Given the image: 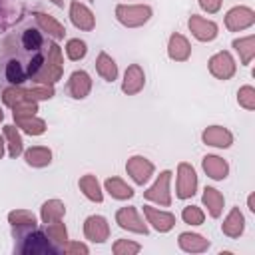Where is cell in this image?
I'll use <instances>...</instances> for the list:
<instances>
[{"label": "cell", "mask_w": 255, "mask_h": 255, "mask_svg": "<svg viewBox=\"0 0 255 255\" xmlns=\"http://www.w3.org/2000/svg\"><path fill=\"white\" fill-rule=\"evenodd\" d=\"M46 48L40 52L26 50L16 36H8L0 50V82L8 86H24L32 82L44 66Z\"/></svg>", "instance_id": "cell-1"}, {"label": "cell", "mask_w": 255, "mask_h": 255, "mask_svg": "<svg viewBox=\"0 0 255 255\" xmlns=\"http://www.w3.org/2000/svg\"><path fill=\"white\" fill-rule=\"evenodd\" d=\"M12 235L18 241L14 245V253H22V255H58L60 253V247L54 245L46 235V231L40 227L16 231Z\"/></svg>", "instance_id": "cell-2"}, {"label": "cell", "mask_w": 255, "mask_h": 255, "mask_svg": "<svg viewBox=\"0 0 255 255\" xmlns=\"http://www.w3.org/2000/svg\"><path fill=\"white\" fill-rule=\"evenodd\" d=\"M64 72V60H62V50L56 42H48L46 46V56H44V66L32 80V84H56L62 78Z\"/></svg>", "instance_id": "cell-3"}, {"label": "cell", "mask_w": 255, "mask_h": 255, "mask_svg": "<svg viewBox=\"0 0 255 255\" xmlns=\"http://www.w3.org/2000/svg\"><path fill=\"white\" fill-rule=\"evenodd\" d=\"M116 18L126 28H137L151 18V8L147 4H118Z\"/></svg>", "instance_id": "cell-4"}, {"label": "cell", "mask_w": 255, "mask_h": 255, "mask_svg": "<svg viewBox=\"0 0 255 255\" xmlns=\"http://www.w3.org/2000/svg\"><path fill=\"white\" fill-rule=\"evenodd\" d=\"M169 181H171V171H161L157 175V179L153 181V185L143 191V197L147 201H153L157 205H163V207H169L171 205V193H169Z\"/></svg>", "instance_id": "cell-5"}, {"label": "cell", "mask_w": 255, "mask_h": 255, "mask_svg": "<svg viewBox=\"0 0 255 255\" xmlns=\"http://www.w3.org/2000/svg\"><path fill=\"white\" fill-rule=\"evenodd\" d=\"M197 191V175H195V169L181 161L177 165V187H175V195L179 199H187V197H193Z\"/></svg>", "instance_id": "cell-6"}, {"label": "cell", "mask_w": 255, "mask_h": 255, "mask_svg": "<svg viewBox=\"0 0 255 255\" xmlns=\"http://www.w3.org/2000/svg\"><path fill=\"white\" fill-rule=\"evenodd\" d=\"M116 223L131 233H139V235H147V225L143 223V219L139 217L135 207H122L116 211Z\"/></svg>", "instance_id": "cell-7"}, {"label": "cell", "mask_w": 255, "mask_h": 255, "mask_svg": "<svg viewBox=\"0 0 255 255\" xmlns=\"http://www.w3.org/2000/svg\"><path fill=\"white\" fill-rule=\"evenodd\" d=\"M253 22H255V12L247 6H235L225 14V28L231 32L245 30L253 26Z\"/></svg>", "instance_id": "cell-8"}, {"label": "cell", "mask_w": 255, "mask_h": 255, "mask_svg": "<svg viewBox=\"0 0 255 255\" xmlns=\"http://www.w3.org/2000/svg\"><path fill=\"white\" fill-rule=\"evenodd\" d=\"M126 171H128V175H129L137 185H143V183H147V179L153 175V163H151L147 157H143V155H133V157L128 159Z\"/></svg>", "instance_id": "cell-9"}, {"label": "cell", "mask_w": 255, "mask_h": 255, "mask_svg": "<svg viewBox=\"0 0 255 255\" xmlns=\"http://www.w3.org/2000/svg\"><path fill=\"white\" fill-rule=\"evenodd\" d=\"M84 235L92 243H106L110 237V225L108 219L102 215H90L84 221Z\"/></svg>", "instance_id": "cell-10"}, {"label": "cell", "mask_w": 255, "mask_h": 255, "mask_svg": "<svg viewBox=\"0 0 255 255\" xmlns=\"http://www.w3.org/2000/svg\"><path fill=\"white\" fill-rule=\"evenodd\" d=\"M70 20L78 30H84V32H92L96 28L94 12L78 0H72V4H70Z\"/></svg>", "instance_id": "cell-11"}, {"label": "cell", "mask_w": 255, "mask_h": 255, "mask_svg": "<svg viewBox=\"0 0 255 255\" xmlns=\"http://www.w3.org/2000/svg\"><path fill=\"white\" fill-rule=\"evenodd\" d=\"M235 70H237V66L229 52H217L209 58V72L217 80H229L235 74Z\"/></svg>", "instance_id": "cell-12"}, {"label": "cell", "mask_w": 255, "mask_h": 255, "mask_svg": "<svg viewBox=\"0 0 255 255\" xmlns=\"http://www.w3.org/2000/svg\"><path fill=\"white\" fill-rule=\"evenodd\" d=\"M143 215H145L147 223H151V227L155 231H159V233H167L175 225V215L173 213L157 209V207H151V205H143Z\"/></svg>", "instance_id": "cell-13"}, {"label": "cell", "mask_w": 255, "mask_h": 255, "mask_svg": "<svg viewBox=\"0 0 255 255\" xmlns=\"http://www.w3.org/2000/svg\"><path fill=\"white\" fill-rule=\"evenodd\" d=\"M187 24H189L191 34H193L199 42H211V40L217 38V24L211 22V20H207V18H203V16L193 14Z\"/></svg>", "instance_id": "cell-14"}, {"label": "cell", "mask_w": 255, "mask_h": 255, "mask_svg": "<svg viewBox=\"0 0 255 255\" xmlns=\"http://www.w3.org/2000/svg\"><path fill=\"white\" fill-rule=\"evenodd\" d=\"M145 84V74L141 70L139 64H129L126 74H124V82H122V92L128 94V96H133L137 92H141Z\"/></svg>", "instance_id": "cell-15"}, {"label": "cell", "mask_w": 255, "mask_h": 255, "mask_svg": "<svg viewBox=\"0 0 255 255\" xmlns=\"http://www.w3.org/2000/svg\"><path fill=\"white\" fill-rule=\"evenodd\" d=\"M92 90V78L84 70H76L68 80V94L74 100H84Z\"/></svg>", "instance_id": "cell-16"}, {"label": "cell", "mask_w": 255, "mask_h": 255, "mask_svg": "<svg viewBox=\"0 0 255 255\" xmlns=\"http://www.w3.org/2000/svg\"><path fill=\"white\" fill-rule=\"evenodd\" d=\"M201 139L205 145H213V147H229L233 143V135L229 129L221 128V126H209L203 129Z\"/></svg>", "instance_id": "cell-17"}, {"label": "cell", "mask_w": 255, "mask_h": 255, "mask_svg": "<svg viewBox=\"0 0 255 255\" xmlns=\"http://www.w3.org/2000/svg\"><path fill=\"white\" fill-rule=\"evenodd\" d=\"M177 245L181 251L185 253H203L209 249V241L199 235V233H191V231H185V233H179L177 237Z\"/></svg>", "instance_id": "cell-18"}, {"label": "cell", "mask_w": 255, "mask_h": 255, "mask_svg": "<svg viewBox=\"0 0 255 255\" xmlns=\"http://www.w3.org/2000/svg\"><path fill=\"white\" fill-rule=\"evenodd\" d=\"M34 16H36V24H38V28H40L42 32H46L54 42H58V40H62V38L66 36V28H64L54 16L44 14V12H36Z\"/></svg>", "instance_id": "cell-19"}, {"label": "cell", "mask_w": 255, "mask_h": 255, "mask_svg": "<svg viewBox=\"0 0 255 255\" xmlns=\"http://www.w3.org/2000/svg\"><path fill=\"white\" fill-rule=\"evenodd\" d=\"M167 56L175 62H185L191 56V46L185 36L181 34H171L169 44H167Z\"/></svg>", "instance_id": "cell-20"}, {"label": "cell", "mask_w": 255, "mask_h": 255, "mask_svg": "<svg viewBox=\"0 0 255 255\" xmlns=\"http://www.w3.org/2000/svg\"><path fill=\"white\" fill-rule=\"evenodd\" d=\"M8 221H10V225H12V233L38 227L36 215H34L32 211H28V209H14V211H10V213H8Z\"/></svg>", "instance_id": "cell-21"}, {"label": "cell", "mask_w": 255, "mask_h": 255, "mask_svg": "<svg viewBox=\"0 0 255 255\" xmlns=\"http://www.w3.org/2000/svg\"><path fill=\"white\" fill-rule=\"evenodd\" d=\"M243 229H245V217H243V213L239 211V207H233V209L227 213L225 221L221 223V231H223L227 237L235 239V237H239V235L243 233Z\"/></svg>", "instance_id": "cell-22"}, {"label": "cell", "mask_w": 255, "mask_h": 255, "mask_svg": "<svg viewBox=\"0 0 255 255\" xmlns=\"http://www.w3.org/2000/svg\"><path fill=\"white\" fill-rule=\"evenodd\" d=\"M201 165H203V171H205L211 179H217V181L225 179L227 173H229L227 161L221 159V157H217V155H205L203 161H201Z\"/></svg>", "instance_id": "cell-23"}, {"label": "cell", "mask_w": 255, "mask_h": 255, "mask_svg": "<svg viewBox=\"0 0 255 255\" xmlns=\"http://www.w3.org/2000/svg\"><path fill=\"white\" fill-rule=\"evenodd\" d=\"M64 215H66V205L60 199H48L40 207V219H42L44 225L54 223V221H60Z\"/></svg>", "instance_id": "cell-24"}, {"label": "cell", "mask_w": 255, "mask_h": 255, "mask_svg": "<svg viewBox=\"0 0 255 255\" xmlns=\"http://www.w3.org/2000/svg\"><path fill=\"white\" fill-rule=\"evenodd\" d=\"M78 185H80L82 193H84L90 201H96V203H102V201H104V193H102V187H100L96 175H92V173L82 175L80 181H78Z\"/></svg>", "instance_id": "cell-25"}, {"label": "cell", "mask_w": 255, "mask_h": 255, "mask_svg": "<svg viewBox=\"0 0 255 255\" xmlns=\"http://www.w3.org/2000/svg\"><path fill=\"white\" fill-rule=\"evenodd\" d=\"M14 120H16V128H20L28 135H42L46 131V122L42 118H38L36 114L34 116H20Z\"/></svg>", "instance_id": "cell-26"}, {"label": "cell", "mask_w": 255, "mask_h": 255, "mask_svg": "<svg viewBox=\"0 0 255 255\" xmlns=\"http://www.w3.org/2000/svg\"><path fill=\"white\" fill-rule=\"evenodd\" d=\"M24 159L32 167H46L52 161V151L44 145H34V147L24 151Z\"/></svg>", "instance_id": "cell-27"}, {"label": "cell", "mask_w": 255, "mask_h": 255, "mask_svg": "<svg viewBox=\"0 0 255 255\" xmlns=\"http://www.w3.org/2000/svg\"><path fill=\"white\" fill-rule=\"evenodd\" d=\"M4 141H6L10 157H18L24 153V141H22V135L18 133L16 126H4Z\"/></svg>", "instance_id": "cell-28"}, {"label": "cell", "mask_w": 255, "mask_h": 255, "mask_svg": "<svg viewBox=\"0 0 255 255\" xmlns=\"http://www.w3.org/2000/svg\"><path fill=\"white\" fill-rule=\"evenodd\" d=\"M104 187H106V191H108L114 199L124 201V199L133 197V189H131L124 179H120V177H108V179L104 181Z\"/></svg>", "instance_id": "cell-29"}, {"label": "cell", "mask_w": 255, "mask_h": 255, "mask_svg": "<svg viewBox=\"0 0 255 255\" xmlns=\"http://www.w3.org/2000/svg\"><path fill=\"white\" fill-rule=\"evenodd\" d=\"M201 199H203V205L207 207V211H209L211 217H219V215L223 213V203H225V199H223V195H221L215 187H205Z\"/></svg>", "instance_id": "cell-30"}, {"label": "cell", "mask_w": 255, "mask_h": 255, "mask_svg": "<svg viewBox=\"0 0 255 255\" xmlns=\"http://www.w3.org/2000/svg\"><path fill=\"white\" fill-rule=\"evenodd\" d=\"M96 70L98 74L106 80V82H114L118 78V64L114 62L112 56H108L106 52H100L96 58Z\"/></svg>", "instance_id": "cell-31"}, {"label": "cell", "mask_w": 255, "mask_h": 255, "mask_svg": "<svg viewBox=\"0 0 255 255\" xmlns=\"http://www.w3.org/2000/svg\"><path fill=\"white\" fill-rule=\"evenodd\" d=\"M233 48L239 52V58H241V64L247 66L251 64L253 56H255V36H245V38H239V40H233Z\"/></svg>", "instance_id": "cell-32"}, {"label": "cell", "mask_w": 255, "mask_h": 255, "mask_svg": "<svg viewBox=\"0 0 255 255\" xmlns=\"http://www.w3.org/2000/svg\"><path fill=\"white\" fill-rule=\"evenodd\" d=\"M44 231L50 237V241L60 247V253H62V245L68 241V231H66V225L62 223V219L60 221H54V223H48L44 227Z\"/></svg>", "instance_id": "cell-33"}, {"label": "cell", "mask_w": 255, "mask_h": 255, "mask_svg": "<svg viewBox=\"0 0 255 255\" xmlns=\"http://www.w3.org/2000/svg\"><path fill=\"white\" fill-rule=\"evenodd\" d=\"M86 54H88V46H86L84 40H80V38L68 40V44H66V56H68L72 62H78V60L86 58Z\"/></svg>", "instance_id": "cell-34"}, {"label": "cell", "mask_w": 255, "mask_h": 255, "mask_svg": "<svg viewBox=\"0 0 255 255\" xmlns=\"http://www.w3.org/2000/svg\"><path fill=\"white\" fill-rule=\"evenodd\" d=\"M26 94L32 100H50L54 98V84H32L30 88H26Z\"/></svg>", "instance_id": "cell-35"}, {"label": "cell", "mask_w": 255, "mask_h": 255, "mask_svg": "<svg viewBox=\"0 0 255 255\" xmlns=\"http://www.w3.org/2000/svg\"><path fill=\"white\" fill-rule=\"evenodd\" d=\"M38 112V102L32 100L30 96L24 98L22 102H18L14 108H12V116L14 118H20V116H34Z\"/></svg>", "instance_id": "cell-36"}, {"label": "cell", "mask_w": 255, "mask_h": 255, "mask_svg": "<svg viewBox=\"0 0 255 255\" xmlns=\"http://www.w3.org/2000/svg\"><path fill=\"white\" fill-rule=\"evenodd\" d=\"M112 251L116 255H135L141 251V245L135 243V241H129V239H118L112 247Z\"/></svg>", "instance_id": "cell-37"}, {"label": "cell", "mask_w": 255, "mask_h": 255, "mask_svg": "<svg viewBox=\"0 0 255 255\" xmlns=\"http://www.w3.org/2000/svg\"><path fill=\"white\" fill-rule=\"evenodd\" d=\"M181 219H183L185 223H189V225H201L203 219H205V215H203L201 207H197V205H187V207H183V211H181Z\"/></svg>", "instance_id": "cell-38"}, {"label": "cell", "mask_w": 255, "mask_h": 255, "mask_svg": "<svg viewBox=\"0 0 255 255\" xmlns=\"http://www.w3.org/2000/svg\"><path fill=\"white\" fill-rule=\"evenodd\" d=\"M237 102L245 110H255V88L253 86H243L237 92Z\"/></svg>", "instance_id": "cell-39"}, {"label": "cell", "mask_w": 255, "mask_h": 255, "mask_svg": "<svg viewBox=\"0 0 255 255\" xmlns=\"http://www.w3.org/2000/svg\"><path fill=\"white\" fill-rule=\"evenodd\" d=\"M62 253H84V255H88L90 253V247L86 245V243H80V241H66L64 245H62Z\"/></svg>", "instance_id": "cell-40"}, {"label": "cell", "mask_w": 255, "mask_h": 255, "mask_svg": "<svg viewBox=\"0 0 255 255\" xmlns=\"http://www.w3.org/2000/svg\"><path fill=\"white\" fill-rule=\"evenodd\" d=\"M199 6H201L207 14H215V12H219V8H221V0H199Z\"/></svg>", "instance_id": "cell-41"}, {"label": "cell", "mask_w": 255, "mask_h": 255, "mask_svg": "<svg viewBox=\"0 0 255 255\" xmlns=\"http://www.w3.org/2000/svg\"><path fill=\"white\" fill-rule=\"evenodd\" d=\"M247 205H249V211H253V213H255V203H253V195H249V197H247Z\"/></svg>", "instance_id": "cell-42"}, {"label": "cell", "mask_w": 255, "mask_h": 255, "mask_svg": "<svg viewBox=\"0 0 255 255\" xmlns=\"http://www.w3.org/2000/svg\"><path fill=\"white\" fill-rule=\"evenodd\" d=\"M4 149H6V141H4V137L0 135V159H2V155H4Z\"/></svg>", "instance_id": "cell-43"}, {"label": "cell", "mask_w": 255, "mask_h": 255, "mask_svg": "<svg viewBox=\"0 0 255 255\" xmlns=\"http://www.w3.org/2000/svg\"><path fill=\"white\" fill-rule=\"evenodd\" d=\"M4 14H6V6H4V0H0V20L4 18Z\"/></svg>", "instance_id": "cell-44"}, {"label": "cell", "mask_w": 255, "mask_h": 255, "mask_svg": "<svg viewBox=\"0 0 255 255\" xmlns=\"http://www.w3.org/2000/svg\"><path fill=\"white\" fill-rule=\"evenodd\" d=\"M52 4H56V6H64V0H50Z\"/></svg>", "instance_id": "cell-45"}, {"label": "cell", "mask_w": 255, "mask_h": 255, "mask_svg": "<svg viewBox=\"0 0 255 255\" xmlns=\"http://www.w3.org/2000/svg\"><path fill=\"white\" fill-rule=\"evenodd\" d=\"M2 120H4V112L0 110V122H2Z\"/></svg>", "instance_id": "cell-46"}]
</instances>
